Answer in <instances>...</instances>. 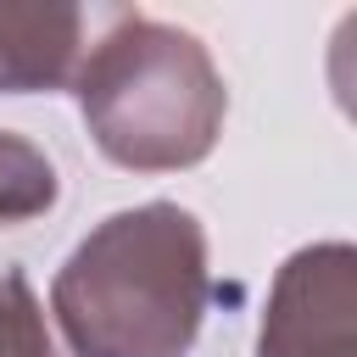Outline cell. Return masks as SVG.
Listing matches in <instances>:
<instances>
[{
	"instance_id": "1",
	"label": "cell",
	"mask_w": 357,
	"mask_h": 357,
	"mask_svg": "<svg viewBox=\"0 0 357 357\" xmlns=\"http://www.w3.org/2000/svg\"><path fill=\"white\" fill-rule=\"evenodd\" d=\"M206 301V229L178 201L112 212L50 279L73 357H190Z\"/></svg>"
},
{
	"instance_id": "2",
	"label": "cell",
	"mask_w": 357,
	"mask_h": 357,
	"mask_svg": "<svg viewBox=\"0 0 357 357\" xmlns=\"http://www.w3.org/2000/svg\"><path fill=\"white\" fill-rule=\"evenodd\" d=\"M95 151L134 173H178L212 156L229 89L206 45L173 22L112 11V28L84 45L67 84Z\"/></svg>"
},
{
	"instance_id": "3",
	"label": "cell",
	"mask_w": 357,
	"mask_h": 357,
	"mask_svg": "<svg viewBox=\"0 0 357 357\" xmlns=\"http://www.w3.org/2000/svg\"><path fill=\"white\" fill-rule=\"evenodd\" d=\"M257 357H357V251L318 240L273 273Z\"/></svg>"
},
{
	"instance_id": "4",
	"label": "cell",
	"mask_w": 357,
	"mask_h": 357,
	"mask_svg": "<svg viewBox=\"0 0 357 357\" xmlns=\"http://www.w3.org/2000/svg\"><path fill=\"white\" fill-rule=\"evenodd\" d=\"M84 6L61 0H0V95L67 89L84 61Z\"/></svg>"
},
{
	"instance_id": "5",
	"label": "cell",
	"mask_w": 357,
	"mask_h": 357,
	"mask_svg": "<svg viewBox=\"0 0 357 357\" xmlns=\"http://www.w3.org/2000/svg\"><path fill=\"white\" fill-rule=\"evenodd\" d=\"M56 195H61V184H56L50 156H45L33 139L0 128V223L45 218V212L56 206Z\"/></svg>"
},
{
	"instance_id": "6",
	"label": "cell",
	"mask_w": 357,
	"mask_h": 357,
	"mask_svg": "<svg viewBox=\"0 0 357 357\" xmlns=\"http://www.w3.org/2000/svg\"><path fill=\"white\" fill-rule=\"evenodd\" d=\"M0 357H56V340L45 329V307L22 268L0 273Z\"/></svg>"
}]
</instances>
